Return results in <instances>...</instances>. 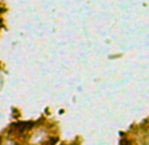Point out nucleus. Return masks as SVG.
Returning a JSON list of instances; mask_svg holds the SVG:
<instances>
[{
    "label": "nucleus",
    "mask_w": 149,
    "mask_h": 145,
    "mask_svg": "<svg viewBox=\"0 0 149 145\" xmlns=\"http://www.w3.org/2000/svg\"><path fill=\"white\" fill-rule=\"evenodd\" d=\"M28 145H33V144H28Z\"/></svg>",
    "instance_id": "f257e3e1"
}]
</instances>
